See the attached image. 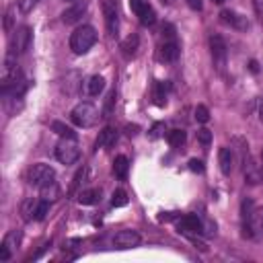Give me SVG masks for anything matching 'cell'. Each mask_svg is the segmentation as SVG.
Instances as JSON below:
<instances>
[{"label":"cell","mask_w":263,"mask_h":263,"mask_svg":"<svg viewBox=\"0 0 263 263\" xmlns=\"http://www.w3.org/2000/svg\"><path fill=\"white\" fill-rule=\"evenodd\" d=\"M259 121L263 123V101L259 103Z\"/></svg>","instance_id":"41"},{"label":"cell","mask_w":263,"mask_h":263,"mask_svg":"<svg viewBox=\"0 0 263 263\" xmlns=\"http://www.w3.org/2000/svg\"><path fill=\"white\" fill-rule=\"evenodd\" d=\"M187 7L191 11H202V0H187Z\"/></svg>","instance_id":"39"},{"label":"cell","mask_w":263,"mask_h":263,"mask_svg":"<svg viewBox=\"0 0 263 263\" xmlns=\"http://www.w3.org/2000/svg\"><path fill=\"white\" fill-rule=\"evenodd\" d=\"M95 43H97V31L91 25H82V27L74 29V33L70 35V50L76 56L86 54Z\"/></svg>","instance_id":"1"},{"label":"cell","mask_w":263,"mask_h":263,"mask_svg":"<svg viewBox=\"0 0 263 263\" xmlns=\"http://www.w3.org/2000/svg\"><path fill=\"white\" fill-rule=\"evenodd\" d=\"M125 129H127V136H129V138H132V136H136V134H138V125H127Z\"/></svg>","instance_id":"40"},{"label":"cell","mask_w":263,"mask_h":263,"mask_svg":"<svg viewBox=\"0 0 263 263\" xmlns=\"http://www.w3.org/2000/svg\"><path fill=\"white\" fill-rule=\"evenodd\" d=\"M179 46L175 39H167L163 46H161V60L163 62H175L179 58Z\"/></svg>","instance_id":"15"},{"label":"cell","mask_w":263,"mask_h":263,"mask_svg":"<svg viewBox=\"0 0 263 263\" xmlns=\"http://www.w3.org/2000/svg\"><path fill=\"white\" fill-rule=\"evenodd\" d=\"M249 68H251V72H257V70H259V68H257V62H251Z\"/></svg>","instance_id":"42"},{"label":"cell","mask_w":263,"mask_h":263,"mask_svg":"<svg viewBox=\"0 0 263 263\" xmlns=\"http://www.w3.org/2000/svg\"><path fill=\"white\" fill-rule=\"evenodd\" d=\"M127 171H129V161H127V157H123V155L115 157V161H113V175H115L117 179L125 181V179H127Z\"/></svg>","instance_id":"17"},{"label":"cell","mask_w":263,"mask_h":263,"mask_svg":"<svg viewBox=\"0 0 263 263\" xmlns=\"http://www.w3.org/2000/svg\"><path fill=\"white\" fill-rule=\"evenodd\" d=\"M261 159H263V150H261Z\"/></svg>","instance_id":"45"},{"label":"cell","mask_w":263,"mask_h":263,"mask_svg":"<svg viewBox=\"0 0 263 263\" xmlns=\"http://www.w3.org/2000/svg\"><path fill=\"white\" fill-rule=\"evenodd\" d=\"M212 3H216V5H224L226 0H212Z\"/></svg>","instance_id":"43"},{"label":"cell","mask_w":263,"mask_h":263,"mask_svg":"<svg viewBox=\"0 0 263 263\" xmlns=\"http://www.w3.org/2000/svg\"><path fill=\"white\" fill-rule=\"evenodd\" d=\"M113 101H115V91H111V93H109V97H107V107H105V117H109V111H111V105H113Z\"/></svg>","instance_id":"37"},{"label":"cell","mask_w":263,"mask_h":263,"mask_svg":"<svg viewBox=\"0 0 263 263\" xmlns=\"http://www.w3.org/2000/svg\"><path fill=\"white\" fill-rule=\"evenodd\" d=\"M138 46H140V37L138 35H127L123 41H121V52H123V56L125 58H132L136 52H138Z\"/></svg>","instance_id":"18"},{"label":"cell","mask_w":263,"mask_h":263,"mask_svg":"<svg viewBox=\"0 0 263 263\" xmlns=\"http://www.w3.org/2000/svg\"><path fill=\"white\" fill-rule=\"evenodd\" d=\"M52 129L56 132L58 136H62V138H76V134L72 132V127H68V125L62 123V121H52Z\"/></svg>","instance_id":"22"},{"label":"cell","mask_w":263,"mask_h":263,"mask_svg":"<svg viewBox=\"0 0 263 263\" xmlns=\"http://www.w3.org/2000/svg\"><path fill=\"white\" fill-rule=\"evenodd\" d=\"M11 25H13V9H9V13H7V19H5V31H11Z\"/></svg>","instance_id":"38"},{"label":"cell","mask_w":263,"mask_h":263,"mask_svg":"<svg viewBox=\"0 0 263 263\" xmlns=\"http://www.w3.org/2000/svg\"><path fill=\"white\" fill-rule=\"evenodd\" d=\"M195 119H198L200 123H208V121H210V111H208L206 105H198V107H195Z\"/></svg>","instance_id":"31"},{"label":"cell","mask_w":263,"mask_h":263,"mask_svg":"<svg viewBox=\"0 0 263 263\" xmlns=\"http://www.w3.org/2000/svg\"><path fill=\"white\" fill-rule=\"evenodd\" d=\"M218 165H220V171L224 173V175H230L232 173V169H234V152H232V148H220V152H218Z\"/></svg>","instance_id":"14"},{"label":"cell","mask_w":263,"mask_h":263,"mask_svg":"<svg viewBox=\"0 0 263 263\" xmlns=\"http://www.w3.org/2000/svg\"><path fill=\"white\" fill-rule=\"evenodd\" d=\"M84 177H86V167H82V169H80V171H78V173L74 175V179H72V187H70V191H74V189H76V187H78V185H80V183L84 181Z\"/></svg>","instance_id":"32"},{"label":"cell","mask_w":263,"mask_h":263,"mask_svg":"<svg viewBox=\"0 0 263 263\" xmlns=\"http://www.w3.org/2000/svg\"><path fill=\"white\" fill-rule=\"evenodd\" d=\"M19 243H21V234L17 232V230H13V232H9L7 236H5V240H3V245H7L11 251H15L17 247H19Z\"/></svg>","instance_id":"27"},{"label":"cell","mask_w":263,"mask_h":263,"mask_svg":"<svg viewBox=\"0 0 263 263\" xmlns=\"http://www.w3.org/2000/svg\"><path fill=\"white\" fill-rule=\"evenodd\" d=\"M50 212V202L48 200H39L37 204V210H35V220H43Z\"/></svg>","instance_id":"29"},{"label":"cell","mask_w":263,"mask_h":263,"mask_svg":"<svg viewBox=\"0 0 263 263\" xmlns=\"http://www.w3.org/2000/svg\"><path fill=\"white\" fill-rule=\"evenodd\" d=\"M210 54H212V62H214L216 70L218 72H224L228 50H226V43H224V39L220 35H212L210 37Z\"/></svg>","instance_id":"4"},{"label":"cell","mask_w":263,"mask_h":263,"mask_svg":"<svg viewBox=\"0 0 263 263\" xmlns=\"http://www.w3.org/2000/svg\"><path fill=\"white\" fill-rule=\"evenodd\" d=\"M84 13H86V3H84V0H76L70 9H66L62 13V21L66 25H74V23H78L84 17Z\"/></svg>","instance_id":"12"},{"label":"cell","mask_w":263,"mask_h":263,"mask_svg":"<svg viewBox=\"0 0 263 263\" xmlns=\"http://www.w3.org/2000/svg\"><path fill=\"white\" fill-rule=\"evenodd\" d=\"M37 3H39V0H17V7H19V11L23 15H27V13H31L35 9Z\"/></svg>","instance_id":"30"},{"label":"cell","mask_w":263,"mask_h":263,"mask_svg":"<svg viewBox=\"0 0 263 263\" xmlns=\"http://www.w3.org/2000/svg\"><path fill=\"white\" fill-rule=\"evenodd\" d=\"M11 255H13V251L7 245H0V261H9Z\"/></svg>","instance_id":"36"},{"label":"cell","mask_w":263,"mask_h":263,"mask_svg":"<svg viewBox=\"0 0 263 263\" xmlns=\"http://www.w3.org/2000/svg\"><path fill=\"white\" fill-rule=\"evenodd\" d=\"M70 119H72V123L78 125V127H93V125L97 123V119H99V109H97L93 103L82 101V103H78V105L70 111Z\"/></svg>","instance_id":"2"},{"label":"cell","mask_w":263,"mask_h":263,"mask_svg":"<svg viewBox=\"0 0 263 263\" xmlns=\"http://www.w3.org/2000/svg\"><path fill=\"white\" fill-rule=\"evenodd\" d=\"M37 204H39V200H33V198H29L25 204H23V218L25 220H35V210H37Z\"/></svg>","instance_id":"23"},{"label":"cell","mask_w":263,"mask_h":263,"mask_svg":"<svg viewBox=\"0 0 263 263\" xmlns=\"http://www.w3.org/2000/svg\"><path fill=\"white\" fill-rule=\"evenodd\" d=\"M177 230L185 236H195V234H202L204 226H202V220L195 214H185L177 220Z\"/></svg>","instance_id":"8"},{"label":"cell","mask_w":263,"mask_h":263,"mask_svg":"<svg viewBox=\"0 0 263 263\" xmlns=\"http://www.w3.org/2000/svg\"><path fill=\"white\" fill-rule=\"evenodd\" d=\"M115 140H117V132L113 127H105V129H101V134H99L95 146L97 148H111L115 144Z\"/></svg>","instance_id":"16"},{"label":"cell","mask_w":263,"mask_h":263,"mask_svg":"<svg viewBox=\"0 0 263 263\" xmlns=\"http://www.w3.org/2000/svg\"><path fill=\"white\" fill-rule=\"evenodd\" d=\"M103 91H105V78H103L101 74H93V76L86 78V82H84V93H86L89 97H99Z\"/></svg>","instance_id":"13"},{"label":"cell","mask_w":263,"mask_h":263,"mask_svg":"<svg viewBox=\"0 0 263 263\" xmlns=\"http://www.w3.org/2000/svg\"><path fill=\"white\" fill-rule=\"evenodd\" d=\"M243 173H245L247 183H251V185L263 183V167L253 157H249V155L243 157Z\"/></svg>","instance_id":"7"},{"label":"cell","mask_w":263,"mask_h":263,"mask_svg":"<svg viewBox=\"0 0 263 263\" xmlns=\"http://www.w3.org/2000/svg\"><path fill=\"white\" fill-rule=\"evenodd\" d=\"M163 129H165V123H161V121H159V123H155V125H152V129H150V134H148V136H150V140H157V138H161Z\"/></svg>","instance_id":"33"},{"label":"cell","mask_w":263,"mask_h":263,"mask_svg":"<svg viewBox=\"0 0 263 263\" xmlns=\"http://www.w3.org/2000/svg\"><path fill=\"white\" fill-rule=\"evenodd\" d=\"M155 103L159 107L167 105V84L165 82H157V86H155Z\"/></svg>","instance_id":"24"},{"label":"cell","mask_w":263,"mask_h":263,"mask_svg":"<svg viewBox=\"0 0 263 263\" xmlns=\"http://www.w3.org/2000/svg\"><path fill=\"white\" fill-rule=\"evenodd\" d=\"M198 142H200L202 146H210V144H212V132H210L208 127L198 129Z\"/></svg>","instance_id":"28"},{"label":"cell","mask_w":263,"mask_h":263,"mask_svg":"<svg viewBox=\"0 0 263 263\" xmlns=\"http://www.w3.org/2000/svg\"><path fill=\"white\" fill-rule=\"evenodd\" d=\"M251 226L253 230H263V208H255L251 214Z\"/></svg>","instance_id":"26"},{"label":"cell","mask_w":263,"mask_h":263,"mask_svg":"<svg viewBox=\"0 0 263 263\" xmlns=\"http://www.w3.org/2000/svg\"><path fill=\"white\" fill-rule=\"evenodd\" d=\"M253 9L257 13V19L263 23V0H253Z\"/></svg>","instance_id":"35"},{"label":"cell","mask_w":263,"mask_h":263,"mask_svg":"<svg viewBox=\"0 0 263 263\" xmlns=\"http://www.w3.org/2000/svg\"><path fill=\"white\" fill-rule=\"evenodd\" d=\"M140 234L136 230H119L113 236V245L119 249H132V247H138L140 245Z\"/></svg>","instance_id":"10"},{"label":"cell","mask_w":263,"mask_h":263,"mask_svg":"<svg viewBox=\"0 0 263 263\" xmlns=\"http://www.w3.org/2000/svg\"><path fill=\"white\" fill-rule=\"evenodd\" d=\"M56 179V171L50 167V165H46V163H37V165H33L31 167V171H29V183L33 185V187H43L46 183H50V181H54Z\"/></svg>","instance_id":"5"},{"label":"cell","mask_w":263,"mask_h":263,"mask_svg":"<svg viewBox=\"0 0 263 263\" xmlns=\"http://www.w3.org/2000/svg\"><path fill=\"white\" fill-rule=\"evenodd\" d=\"M66 3H76V0H66Z\"/></svg>","instance_id":"44"},{"label":"cell","mask_w":263,"mask_h":263,"mask_svg":"<svg viewBox=\"0 0 263 263\" xmlns=\"http://www.w3.org/2000/svg\"><path fill=\"white\" fill-rule=\"evenodd\" d=\"M103 11H105V23H107L109 35L111 37H117L119 35V17H117V5H115V0H105Z\"/></svg>","instance_id":"9"},{"label":"cell","mask_w":263,"mask_h":263,"mask_svg":"<svg viewBox=\"0 0 263 263\" xmlns=\"http://www.w3.org/2000/svg\"><path fill=\"white\" fill-rule=\"evenodd\" d=\"M167 140L173 148H181L185 144V132L183 129H171L169 134H167Z\"/></svg>","instance_id":"21"},{"label":"cell","mask_w":263,"mask_h":263,"mask_svg":"<svg viewBox=\"0 0 263 263\" xmlns=\"http://www.w3.org/2000/svg\"><path fill=\"white\" fill-rule=\"evenodd\" d=\"M56 159L62 165H74L80 159V148L76 144V138H62V142L56 146Z\"/></svg>","instance_id":"3"},{"label":"cell","mask_w":263,"mask_h":263,"mask_svg":"<svg viewBox=\"0 0 263 263\" xmlns=\"http://www.w3.org/2000/svg\"><path fill=\"white\" fill-rule=\"evenodd\" d=\"M99 198H101L99 189H82L78 193V204L80 206H93V204L99 202Z\"/></svg>","instance_id":"19"},{"label":"cell","mask_w":263,"mask_h":263,"mask_svg":"<svg viewBox=\"0 0 263 263\" xmlns=\"http://www.w3.org/2000/svg\"><path fill=\"white\" fill-rule=\"evenodd\" d=\"M111 206L113 208H123L127 206V193L123 189H115L113 195H111Z\"/></svg>","instance_id":"25"},{"label":"cell","mask_w":263,"mask_h":263,"mask_svg":"<svg viewBox=\"0 0 263 263\" xmlns=\"http://www.w3.org/2000/svg\"><path fill=\"white\" fill-rule=\"evenodd\" d=\"M220 21H222L224 25H228V27L236 29V31H247V29H249V21H247V17H243V15L234 13V11H228V9H224V11L220 13Z\"/></svg>","instance_id":"11"},{"label":"cell","mask_w":263,"mask_h":263,"mask_svg":"<svg viewBox=\"0 0 263 263\" xmlns=\"http://www.w3.org/2000/svg\"><path fill=\"white\" fill-rule=\"evenodd\" d=\"M189 171H193V173H204V163H202L200 159H191V161H189Z\"/></svg>","instance_id":"34"},{"label":"cell","mask_w":263,"mask_h":263,"mask_svg":"<svg viewBox=\"0 0 263 263\" xmlns=\"http://www.w3.org/2000/svg\"><path fill=\"white\" fill-rule=\"evenodd\" d=\"M58 195H60V187H58L56 179H54V181H50V183H46V185L41 187V198H43V200L54 202Z\"/></svg>","instance_id":"20"},{"label":"cell","mask_w":263,"mask_h":263,"mask_svg":"<svg viewBox=\"0 0 263 263\" xmlns=\"http://www.w3.org/2000/svg\"><path fill=\"white\" fill-rule=\"evenodd\" d=\"M31 46V27H19L11 39V54L19 56V54H25Z\"/></svg>","instance_id":"6"}]
</instances>
